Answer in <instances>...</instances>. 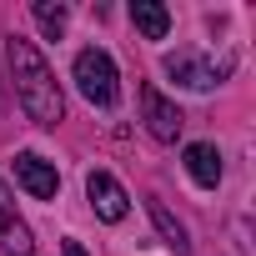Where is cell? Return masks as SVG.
I'll return each instance as SVG.
<instances>
[{
	"mask_svg": "<svg viewBox=\"0 0 256 256\" xmlns=\"http://www.w3.org/2000/svg\"><path fill=\"white\" fill-rule=\"evenodd\" d=\"M6 60H10V80H16V96H20L26 116H30L36 126H60V120H66V100H60V86H56L46 56H40L26 36H10Z\"/></svg>",
	"mask_w": 256,
	"mask_h": 256,
	"instance_id": "1",
	"label": "cell"
},
{
	"mask_svg": "<svg viewBox=\"0 0 256 256\" xmlns=\"http://www.w3.org/2000/svg\"><path fill=\"white\" fill-rule=\"evenodd\" d=\"M76 86H80V96H86L90 106L110 110L116 96H120V86H116V60H110L100 46L80 50V56H76Z\"/></svg>",
	"mask_w": 256,
	"mask_h": 256,
	"instance_id": "2",
	"label": "cell"
},
{
	"mask_svg": "<svg viewBox=\"0 0 256 256\" xmlns=\"http://www.w3.org/2000/svg\"><path fill=\"white\" fill-rule=\"evenodd\" d=\"M166 70H171L176 86H186V90H211V86L231 70V60L216 66V60H206L201 50H176V56H166Z\"/></svg>",
	"mask_w": 256,
	"mask_h": 256,
	"instance_id": "3",
	"label": "cell"
},
{
	"mask_svg": "<svg viewBox=\"0 0 256 256\" xmlns=\"http://www.w3.org/2000/svg\"><path fill=\"white\" fill-rule=\"evenodd\" d=\"M141 116H146V131L156 141H176L181 126H186V116L176 110V100H166L156 86H141Z\"/></svg>",
	"mask_w": 256,
	"mask_h": 256,
	"instance_id": "4",
	"label": "cell"
},
{
	"mask_svg": "<svg viewBox=\"0 0 256 256\" xmlns=\"http://www.w3.org/2000/svg\"><path fill=\"white\" fill-rule=\"evenodd\" d=\"M16 181L36 196V201H50L56 191H60V176H56V166L46 161V156H36V151H20L16 156Z\"/></svg>",
	"mask_w": 256,
	"mask_h": 256,
	"instance_id": "5",
	"label": "cell"
},
{
	"mask_svg": "<svg viewBox=\"0 0 256 256\" xmlns=\"http://www.w3.org/2000/svg\"><path fill=\"white\" fill-rule=\"evenodd\" d=\"M86 196H90V206H96L100 221H120L126 216V191H120V181L110 171H90L86 176Z\"/></svg>",
	"mask_w": 256,
	"mask_h": 256,
	"instance_id": "6",
	"label": "cell"
},
{
	"mask_svg": "<svg viewBox=\"0 0 256 256\" xmlns=\"http://www.w3.org/2000/svg\"><path fill=\"white\" fill-rule=\"evenodd\" d=\"M186 171H191V181L196 186H221V151L216 146H206V141H196V146H186Z\"/></svg>",
	"mask_w": 256,
	"mask_h": 256,
	"instance_id": "7",
	"label": "cell"
},
{
	"mask_svg": "<svg viewBox=\"0 0 256 256\" xmlns=\"http://www.w3.org/2000/svg\"><path fill=\"white\" fill-rule=\"evenodd\" d=\"M0 246L6 251H16V256H30V226L20 221V216H10V201H6V186H0Z\"/></svg>",
	"mask_w": 256,
	"mask_h": 256,
	"instance_id": "8",
	"label": "cell"
},
{
	"mask_svg": "<svg viewBox=\"0 0 256 256\" xmlns=\"http://www.w3.org/2000/svg\"><path fill=\"white\" fill-rule=\"evenodd\" d=\"M131 20L146 40H166V30H171V10L156 6V0H131Z\"/></svg>",
	"mask_w": 256,
	"mask_h": 256,
	"instance_id": "9",
	"label": "cell"
},
{
	"mask_svg": "<svg viewBox=\"0 0 256 256\" xmlns=\"http://www.w3.org/2000/svg\"><path fill=\"white\" fill-rule=\"evenodd\" d=\"M151 221H156V231L166 236V246L176 251V256H191V241H186V226L171 216V206L166 201H151Z\"/></svg>",
	"mask_w": 256,
	"mask_h": 256,
	"instance_id": "10",
	"label": "cell"
},
{
	"mask_svg": "<svg viewBox=\"0 0 256 256\" xmlns=\"http://www.w3.org/2000/svg\"><path fill=\"white\" fill-rule=\"evenodd\" d=\"M30 16H36V26H40V30H46L50 40H60V36H66V20H70V16H66V6H50V0H36V6H30Z\"/></svg>",
	"mask_w": 256,
	"mask_h": 256,
	"instance_id": "11",
	"label": "cell"
},
{
	"mask_svg": "<svg viewBox=\"0 0 256 256\" xmlns=\"http://www.w3.org/2000/svg\"><path fill=\"white\" fill-rule=\"evenodd\" d=\"M66 256H86V246L80 241H66Z\"/></svg>",
	"mask_w": 256,
	"mask_h": 256,
	"instance_id": "12",
	"label": "cell"
}]
</instances>
